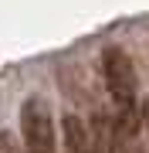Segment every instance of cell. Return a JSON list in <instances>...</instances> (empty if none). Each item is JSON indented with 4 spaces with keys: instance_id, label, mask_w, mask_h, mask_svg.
<instances>
[{
    "instance_id": "obj_4",
    "label": "cell",
    "mask_w": 149,
    "mask_h": 153,
    "mask_svg": "<svg viewBox=\"0 0 149 153\" xmlns=\"http://www.w3.org/2000/svg\"><path fill=\"white\" fill-rule=\"evenodd\" d=\"M109 153H142V150H136V143H132V136H126V133L115 126V136H112V146H109Z\"/></svg>"
},
{
    "instance_id": "obj_5",
    "label": "cell",
    "mask_w": 149,
    "mask_h": 153,
    "mask_svg": "<svg viewBox=\"0 0 149 153\" xmlns=\"http://www.w3.org/2000/svg\"><path fill=\"white\" fill-rule=\"evenodd\" d=\"M0 153H21V150H17V143H14V136H10V133H0Z\"/></svg>"
},
{
    "instance_id": "obj_3",
    "label": "cell",
    "mask_w": 149,
    "mask_h": 153,
    "mask_svg": "<svg viewBox=\"0 0 149 153\" xmlns=\"http://www.w3.org/2000/svg\"><path fill=\"white\" fill-rule=\"evenodd\" d=\"M65 143H68V153H95V146H92V133L85 129V123L78 119V116L71 112V116H65Z\"/></svg>"
},
{
    "instance_id": "obj_2",
    "label": "cell",
    "mask_w": 149,
    "mask_h": 153,
    "mask_svg": "<svg viewBox=\"0 0 149 153\" xmlns=\"http://www.w3.org/2000/svg\"><path fill=\"white\" fill-rule=\"evenodd\" d=\"M21 126L27 153H54V112L44 95H31L21 105Z\"/></svg>"
},
{
    "instance_id": "obj_1",
    "label": "cell",
    "mask_w": 149,
    "mask_h": 153,
    "mask_svg": "<svg viewBox=\"0 0 149 153\" xmlns=\"http://www.w3.org/2000/svg\"><path fill=\"white\" fill-rule=\"evenodd\" d=\"M102 75L109 85V95L119 112L139 109V82H136V65L122 48H105L102 51Z\"/></svg>"
}]
</instances>
